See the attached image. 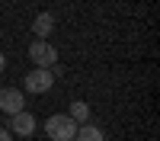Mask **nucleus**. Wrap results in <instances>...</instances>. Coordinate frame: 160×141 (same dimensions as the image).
<instances>
[{"label": "nucleus", "instance_id": "f257e3e1", "mask_svg": "<svg viewBox=\"0 0 160 141\" xmlns=\"http://www.w3.org/2000/svg\"><path fill=\"white\" fill-rule=\"evenodd\" d=\"M77 128H80V125L71 119L68 112H55V115H48V119H45V135H48L51 141H74Z\"/></svg>", "mask_w": 160, "mask_h": 141}, {"label": "nucleus", "instance_id": "f03ea898", "mask_svg": "<svg viewBox=\"0 0 160 141\" xmlns=\"http://www.w3.org/2000/svg\"><path fill=\"white\" fill-rule=\"evenodd\" d=\"M51 83H55V77H51V71H45V68H32L29 74H26V80H22V87L29 90V93H48L51 90Z\"/></svg>", "mask_w": 160, "mask_h": 141}, {"label": "nucleus", "instance_id": "7ed1b4c3", "mask_svg": "<svg viewBox=\"0 0 160 141\" xmlns=\"http://www.w3.org/2000/svg\"><path fill=\"white\" fill-rule=\"evenodd\" d=\"M29 61H35V68H51V64H58V51H55V45H48V42H35L29 45Z\"/></svg>", "mask_w": 160, "mask_h": 141}, {"label": "nucleus", "instance_id": "20e7f679", "mask_svg": "<svg viewBox=\"0 0 160 141\" xmlns=\"http://www.w3.org/2000/svg\"><path fill=\"white\" fill-rule=\"evenodd\" d=\"M26 109V96H22V90L16 87H0V112H7V115H16Z\"/></svg>", "mask_w": 160, "mask_h": 141}, {"label": "nucleus", "instance_id": "39448f33", "mask_svg": "<svg viewBox=\"0 0 160 141\" xmlns=\"http://www.w3.org/2000/svg\"><path fill=\"white\" fill-rule=\"evenodd\" d=\"M10 135H19V138H29L35 132V115L32 112H16V115H10V128H7Z\"/></svg>", "mask_w": 160, "mask_h": 141}, {"label": "nucleus", "instance_id": "423d86ee", "mask_svg": "<svg viewBox=\"0 0 160 141\" xmlns=\"http://www.w3.org/2000/svg\"><path fill=\"white\" fill-rule=\"evenodd\" d=\"M51 29H55V16H51V13H38V16L32 19V32L38 35V42H45V38L51 35Z\"/></svg>", "mask_w": 160, "mask_h": 141}, {"label": "nucleus", "instance_id": "0eeeda50", "mask_svg": "<svg viewBox=\"0 0 160 141\" xmlns=\"http://www.w3.org/2000/svg\"><path fill=\"white\" fill-rule=\"evenodd\" d=\"M74 141H106V135H102V128H99V125L87 122V125H80V128H77Z\"/></svg>", "mask_w": 160, "mask_h": 141}, {"label": "nucleus", "instance_id": "6e6552de", "mask_svg": "<svg viewBox=\"0 0 160 141\" xmlns=\"http://www.w3.org/2000/svg\"><path fill=\"white\" fill-rule=\"evenodd\" d=\"M68 115H71L77 125H87V122H90V106H87L83 99H74V103H71V109H68Z\"/></svg>", "mask_w": 160, "mask_h": 141}, {"label": "nucleus", "instance_id": "1a4fd4ad", "mask_svg": "<svg viewBox=\"0 0 160 141\" xmlns=\"http://www.w3.org/2000/svg\"><path fill=\"white\" fill-rule=\"evenodd\" d=\"M0 141H13V135L7 132V128H0Z\"/></svg>", "mask_w": 160, "mask_h": 141}, {"label": "nucleus", "instance_id": "9d476101", "mask_svg": "<svg viewBox=\"0 0 160 141\" xmlns=\"http://www.w3.org/2000/svg\"><path fill=\"white\" fill-rule=\"evenodd\" d=\"M3 68H7V58H3V55H0V71H3Z\"/></svg>", "mask_w": 160, "mask_h": 141}, {"label": "nucleus", "instance_id": "9b49d317", "mask_svg": "<svg viewBox=\"0 0 160 141\" xmlns=\"http://www.w3.org/2000/svg\"><path fill=\"white\" fill-rule=\"evenodd\" d=\"M0 35H3V32H0Z\"/></svg>", "mask_w": 160, "mask_h": 141}]
</instances>
